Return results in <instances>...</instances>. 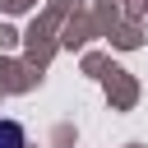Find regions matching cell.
Wrapping results in <instances>:
<instances>
[{
	"label": "cell",
	"instance_id": "1",
	"mask_svg": "<svg viewBox=\"0 0 148 148\" xmlns=\"http://www.w3.org/2000/svg\"><path fill=\"white\" fill-rule=\"evenodd\" d=\"M0 148H28L23 125H18V120H9V116H0Z\"/></svg>",
	"mask_w": 148,
	"mask_h": 148
}]
</instances>
